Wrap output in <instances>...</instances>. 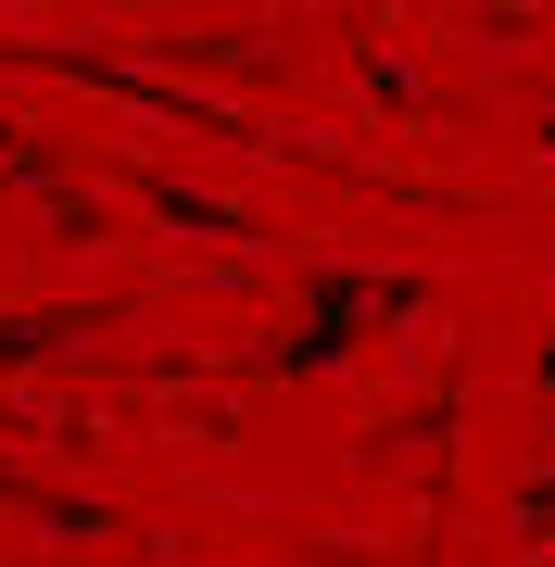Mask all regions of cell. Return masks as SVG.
<instances>
[{
	"mask_svg": "<svg viewBox=\"0 0 555 567\" xmlns=\"http://www.w3.org/2000/svg\"><path fill=\"white\" fill-rule=\"evenodd\" d=\"M430 290L417 278H367V265H316V290H304V316H290V341L266 353L278 379H329V365H353V341H367L379 316H417Z\"/></svg>",
	"mask_w": 555,
	"mask_h": 567,
	"instance_id": "cell-1",
	"label": "cell"
},
{
	"mask_svg": "<svg viewBox=\"0 0 555 567\" xmlns=\"http://www.w3.org/2000/svg\"><path fill=\"white\" fill-rule=\"evenodd\" d=\"M63 341H89V316H0V365H39Z\"/></svg>",
	"mask_w": 555,
	"mask_h": 567,
	"instance_id": "cell-2",
	"label": "cell"
},
{
	"mask_svg": "<svg viewBox=\"0 0 555 567\" xmlns=\"http://www.w3.org/2000/svg\"><path fill=\"white\" fill-rule=\"evenodd\" d=\"M0 177H51V152L25 140V126H0Z\"/></svg>",
	"mask_w": 555,
	"mask_h": 567,
	"instance_id": "cell-3",
	"label": "cell"
}]
</instances>
